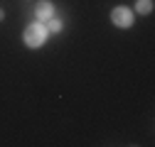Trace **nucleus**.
<instances>
[{"label":"nucleus","instance_id":"obj_3","mask_svg":"<svg viewBox=\"0 0 155 147\" xmlns=\"http://www.w3.org/2000/svg\"><path fill=\"white\" fill-rule=\"evenodd\" d=\"M37 17H40V20H49V17L54 15V8H52V3H47V0H42L40 5H37Z\"/></svg>","mask_w":155,"mask_h":147},{"label":"nucleus","instance_id":"obj_2","mask_svg":"<svg viewBox=\"0 0 155 147\" xmlns=\"http://www.w3.org/2000/svg\"><path fill=\"white\" fill-rule=\"evenodd\" d=\"M111 20H113V25L116 27H130L133 25V15H130V10H126V8H116L113 12H111Z\"/></svg>","mask_w":155,"mask_h":147},{"label":"nucleus","instance_id":"obj_6","mask_svg":"<svg viewBox=\"0 0 155 147\" xmlns=\"http://www.w3.org/2000/svg\"><path fill=\"white\" fill-rule=\"evenodd\" d=\"M0 20H3V10H0Z\"/></svg>","mask_w":155,"mask_h":147},{"label":"nucleus","instance_id":"obj_1","mask_svg":"<svg viewBox=\"0 0 155 147\" xmlns=\"http://www.w3.org/2000/svg\"><path fill=\"white\" fill-rule=\"evenodd\" d=\"M45 39H47V27H45V25L37 22V25H30V27L25 30V44H27L30 49L42 47Z\"/></svg>","mask_w":155,"mask_h":147},{"label":"nucleus","instance_id":"obj_4","mask_svg":"<svg viewBox=\"0 0 155 147\" xmlns=\"http://www.w3.org/2000/svg\"><path fill=\"white\" fill-rule=\"evenodd\" d=\"M135 10H138L140 15H148L153 10V0H138V3H135Z\"/></svg>","mask_w":155,"mask_h":147},{"label":"nucleus","instance_id":"obj_5","mask_svg":"<svg viewBox=\"0 0 155 147\" xmlns=\"http://www.w3.org/2000/svg\"><path fill=\"white\" fill-rule=\"evenodd\" d=\"M62 30V22L59 20H52V17H49V32H59Z\"/></svg>","mask_w":155,"mask_h":147}]
</instances>
